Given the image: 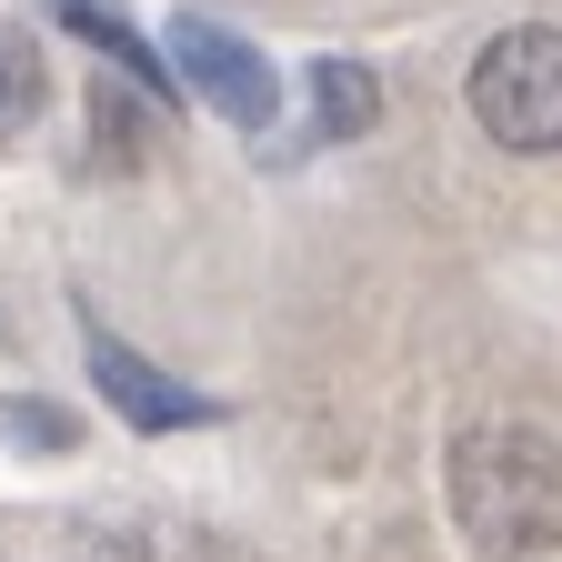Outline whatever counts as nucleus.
<instances>
[{
  "label": "nucleus",
  "mask_w": 562,
  "mask_h": 562,
  "mask_svg": "<svg viewBox=\"0 0 562 562\" xmlns=\"http://www.w3.org/2000/svg\"><path fill=\"white\" fill-rule=\"evenodd\" d=\"M0 432H11V442H50V452H60V442H70V422H60V412H21V402H0Z\"/></svg>",
  "instance_id": "obj_8"
},
{
  "label": "nucleus",
  "mask_w": 562,
  "mask_h": 562,
  "mask_svg": "<svg viewBox=\"0 0 562 562\" xmlns=\"http://www.w3.org/2000/svg\"><path fill=\"white\" fill-rule=\"evenodd\" d=\"M472 121L482 140H503V151L542 161L562 151V31L552 21H513V31H492L472 50Z\"/></svg>",
  "instance_id": "obj_2"
},
{
  "label": "nucleus",
  "mask_w": 562,
  "mask_h": 562,
  "mask_svg": "<svg viewBox=\"0 0 562 562\" xmlns=\"http://www.w3.org/2000/svg\"><path fill=\"white\" fill-rule=\"evenodd\" d=\"M91 382H101V402L131 422V432H181V422H211V412H222V402H201V392L161 382V372L140 362L131 341H111L101 322H91Z\"/></svg>",
  "instance_id": "obj_4"
},
{
  "label": "nucleus",
  "mask_w": 562,
  "mask_h": 562,
  "mask_svg": "<svg viewBox=\"0 0 562 562\" xmlns=\"http://www.w3.org/2000/svg\"><path fill=\"white\" fill-rule=\"evenodd\" d=\"M50 11H60L70 31H81V41H101V50H111V60L131 70L140 91H171V81H161V60H151V50L131 41V21H121V11H101V0H50Z\"/></svg>",
  "instance_id": "obj_7"
},
{
  "label": "nucleus",
  "mask_w": 562,
  "mask_h": 562,
  "mask_svg": "<svg viewBox=\"0 0 562 562\" xmlns=\"http://www.w3.org/2000/svg\"><path fill=\"white\" fill-rule=\"evenodd\" d=\"M442 492L472 552L532 562L562 542V442L532 422H462L442 452Z\"/></svg>",
  "instance_id": "obj_1"
},
{
  "label": "nucleus",
  "mask_w": 562,
  "mask_h": 562,
  "mask_svg": "<svg viewBox=\"0 0 562 562\" xmlns=\"http://www.w3.org/2000/svg\"><path fill=\"white\" fill-rule=\"evenodd\" d=\"M312 111H322L331 140H362V131L382 121V91H372L362 60H312Z\"/></svg>",
  "instance_id": "obj_6"
},
{
  "label": "nucleus",
  "mask_w": 562,
  "mask_h": 562,
  "mask_svg": "<svg viewBox=\"0 0 562 562\" xmlns=\"http://www.w3.org/2000/svg\"><path fill=\"white\" fill-rule=\"evenodd\" d=\"M171 60H181V81L222 111L232 131H271V111H281V81H271V60L241 41V31H222V21H201V11H181L171 21Z\"/></svg>",
  "instance_id": "obj_3"
},
{
  "label": "nucleus",
  "mask_w": 562,
  "mask_h": 562,
  "mask_svg": "<svg viewBox=\"0 0 562 562\" xmlns=\"http://www.w3.org/2000/svg\"><path fill=\"white\" fill-rule=\"evenodd\" d=\"M50 101V70H41V41L21 21H0V140H21Z\"/></svg>",
  "instance_id": "obj_5"
}]
</instances>
